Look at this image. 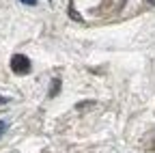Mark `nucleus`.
Segmentation results:
<instances>
[{"label": "nucleus", "instance_id": "f257e3e1", "mask_svg": "<svg viewBox=\"0 0 155 153\" xmlns=\"http://www.w3.org/2000/svg\"><path fill=\"white\" fill-rule=\"evenodd\" d=\"M11 69H13V73H17V75L30 73V69H32L30 58H28V56H24V54H13V56H11Z\"/></svg>", "mask_w": 155, "mask_h": 153}, {"label": "nucleus", "instance_id": "f03ea898", "mask_svg": "<svg viewBox=\"0 0 155 153\" xmlns=\"http://www.w3.org/2000/svg\"><path fill=\"white\" fill-rule=\"evenodd\" d=\"M58 91H61V78H54L52 80V86H50V97H56V95H58Z\"/></svg>", "mask_w": 155, "mask_h": 153}, {"label": "nucleus", "instance_id": "7ed1b4c3", "mask_svg": "<svg viewBox=\"0 0 155 153\" xmlns=\"http://www.w3.org/2000/svg\"><path fill=\"white\" fill-rule=\"evenodd\" d=\"M19 2H22V5H28V7H35L37 0H19Z\"/></svg>", "mask_w": 155, "mask_h": 153}, {"label": "nucleus", "instance_id": "20e7f679", "mask_svg": "<svg viewBox=\"0 0 155 153\" xmlns=\"http://www.w3.org/2000/svg\"><path fill=\"white\" fill-rule=\"evenodd\" d=\"M5 131H7V123H5V121H0V136H2Z\"/></svg>", "mask_w": 155, "mask_h": 153}, {"label": "nucleus", "instance_id": "39448f33", "mask_svg": "<svg viewBox=\"0 0 155 153\" xmlns=\"http://www.w3.org/2000/svg\"><path fill=\"white\" fill-rule=\"evenodd\" d=\"M7 101H9V99H7V97H2V95H0V106H5Z\"/></svg>", "mask_w": 155, "mask_h": 153}, {"label": "nucleus", "instance_id": "423d86ee", "mask_svg": "<svg viewBox=\"0 0 155 153\" xmlns=\"http://www.w3.org/2000/svg\"><path fill=\"white\" fill-rule=\"evenodd\" d=\"M149 2H151V5H155V0H149Z\"/></svg>", "mask_w": 155, "mask_h": 153}]
</instances>
